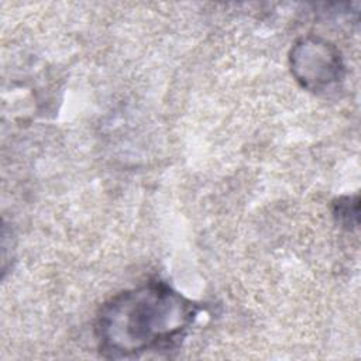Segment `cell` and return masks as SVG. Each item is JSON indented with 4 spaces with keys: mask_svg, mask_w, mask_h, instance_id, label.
<instances>
[{
    "mask_svg": "<svg viewBox=\"0 0 361 361\" xmlns=\"http://www.w3.org/2000/svg\"><path fill=\"white\" fill-rule=\"evenodd\" d=\"M199 307L161 281L126 289L99 310L94 337L106 358L123 360L180 343L196 320Z\"/></svg>",
    "mask_w": 361,
    "mask_h": 361,
    "instance_id": "cell-1",
    "label": "cell"
},
{
    "mask_svg": "<svg viewBox=\"0 0 361 361\" xmlns=\"http://www.w3.org/2000/svg\"><path fill=\"white\" fill-rule=\"evenodd\" d=\"M289 66L296 82L316 94H330L341 86L345 65L338 48L320 37L298 39L289 52Z\"/></svg>",
    "mask_w": 361,
    "mask_h": 361,
    "instance_id": "cell-2",
    "label": "cell"
},
{
    "mask_svg": "<svg viewBox=\"0 0 361 361\" xmlns=\"http://www.w3.org/2000/svg\"><path fill=\"white\" fill-rule=\"evenodd\" d=\"M358 213H360L358 195L341 196L336 199L333 203V216L336 221L347 230H355L358 227Z\"/></svg>",
    "mask_w": 361,
    "mask_h": 361,
    "instance_id": "cell-3",
    "label": "cell"
}]
</instances>
